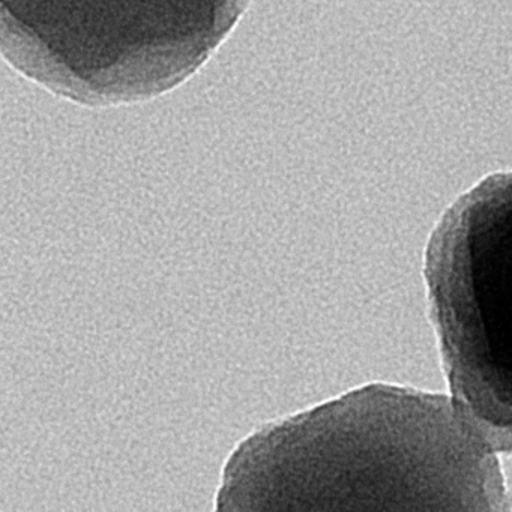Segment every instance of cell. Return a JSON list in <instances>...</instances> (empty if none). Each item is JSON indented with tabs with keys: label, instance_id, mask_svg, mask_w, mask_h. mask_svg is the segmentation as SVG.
Instances as JSON below:
<instances>
[{
	"label": "cell",
	"instance_id": "obj_1",
	"mask_svg": "<svg viewBox=\"0 0 512 512\" xmlns=\"http://www.w3.org/2000/svg\"><path fill=\"white\" fill-rule=\"evenodd\" d=\"M509 449L454 398L371 383L245 439L217 511H509Z\"/></svg>",
	"mask_w": 512,
	"mask_h": 512
},
{
	"label": "cell",
	"instance_id": "obj_2",
	"mask_svg": "<svg viewBox=\"0 0 512 512\" xmlns=\"http://www.w3.org/2000/svg\"><path fill=\"white\" fill-rule=\"evenodd\" d=\"M251 0H0V53L91 107L151 100L193 77Z\"/></svg>",
	"mask_w": 512,
	"mask_h": 512
},
{
	"label": "cell",
	"instance_id": "obj_3",
	"mask_svg": "<svg viewBox=\"0 0 512 512\" xmlns=\"http://www.w3.org/2000/svg\"><path fill=\"white\" fill-rule=\"evenodd\" d=\"M424 277L452 398L511 443V172L487 176L446 209Z\"/></svg>",
	"mask_w": 512,
	"mask_h": 512
}]
</instances>
